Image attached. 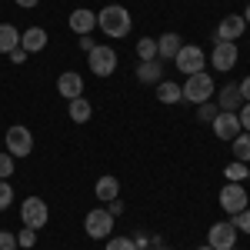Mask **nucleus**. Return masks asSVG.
<instances>
[{"label":"nucleus","mask_w":250,"mask_h":250,"mask_svg":"<svg viewBox=\"0 0 250 250\" xmlns=\"http://www.w3.org/2000/svg\"><path fill=\"white\" fill-rule=\"evenodd\" d=\"M57 94L63 97V100H77V97H83V77H80L77 70H63L57 77Z\"/></svg>","instance_id":"ddd939ff"},{"label":"nucleus","mask_w":250,"mask_h":250,"mask_svg":"<svg viewBox=\"0 0 250 250\" xmlns=\"http://www.w3.org/2000/svg\"><path fill=\"white\" fill-rule=\"evenodd\" d=\"M230 224L237 227V233H247V237H250V207H247V210H240V213H233Z\"/></svg>","instance_id":"393cba45"},{"label":"nucleus","mask_w":250,"mask_h":250,"mask_svg":"<svg viewBox=\"0 0 250 250\" xmlns=\"http://www.w3.org/2000/svg\"><path fill=\"white\" fill-rule=\"evenodd\" d=\"M80 47H83V50H94L97 43H94V40H90V34H83V37H80Z\"/></svg>","instance_id":"c9c22d12"},{"label":"nucleus","mask_w":250,"mask_h":250,"mask_svg":"<svg viewBox=\"0 0 250 250\" xmlns=\"http://www.w3.org/2000/svg\"><path fill=\"white\" fill-rule=\"evenodd\" d=\"M240 17H244V20H247V23H250V3H247V10H244V14H240Z\"/></svg>","instance_id":"58836bf2"},{"label":"nucleus","mask_w":250,"mask_h":250,"mask_svg":"<svg viewBox=\"0 0 250 250\" xmlns=\"http://www.w3.org/2000/svg\"><path fill=\"white\" fill-rule=\"evenodd\" d=\"M180 47H184V40L177 37V34H164V37L157 40V60H160V63H164V60H173Z\"/></svg>","instance_id":"dca6fc26"},{"label":"nucleus","mask_w":250,"mask_h":250,"mask_svg":"<svg viewBox=\"0 0 250 250\" xmlns=\"http://www.w3.org/2000/svg\"><path fill=\"white\" fill-rule=\"evenodd\" d=\"M237 117H240V127H244V130L250 134V100L244 104V107H240V110H237Z\"/></svg>","instance_id":"473e14b6"},{"label":"nucleus","mask_w":250,"mask_h":250,"mask_svg":"<svg viewBox=\"0 0 250 250\" xmlns=\"http://www.w3.org/2000/svg\"><path fill=\"white\" fill-rule=\"evenodd\" d=\"M173 63H177V70L180 74H200L204 67H207V54H204V47H197V43H184L180 50H177V57H173Z\"/></svg>","instance_id":"20e7f679"},{"label":"nucleus","mask_w":250,"mask_h":250,"mask_svg":"<svg viewBox=\"0 0 250 250\" xmlns=\"http://www.w3.org/2000/svg\"><path fill=\"white\" fill-rule=\"evenodd\" d=\"M240 130H244V127H240V117L230 114V110H220V114L213 117V137H220V140H233Z\"/></svg>","instance_id":"f8f14e48"},{"label":"nucleus","mask_w":250,"mask_h":250,"mask_svg":"<svg viewBox=\"0 0 250 250\" xmlns=\"http://www.w3.org/2000/svg\"><path fill=\"white\" fill-rule=\"evenodd\" d=\"M107 210L114 213V220H117V217H120V213H124V204H120V197H114V200L107 204Z\"/></svg>","instance_id":"72a5a7b5"},{"label":"nucleus","mask_w":250,"mask_h":250,"mask_svg":"<svg viewBox=\"0 0 250 250\" xmlns=\"http://www.w3.org/2000/svg\"><path fill=\"white\" fill-rule=\"evenodd\" d=\"M3 144H7V154L10 157H27L34 150V134H30L23 124H14V127L7 130V137H3Z\"/></svg>","instance_id":"0eeeda50"},{"label":"nucleus","mask_w":250,"mask_h":250,"mask_svg":"<svg viewBox=\"0 0 250 250\" xmlns=\"http://www.w3.org/2000/svg\"><path fill=\"white\" fill-rule=\"evenodd\" d=\"M34 244H37V233L30 230V227H23V230L17 233V247H23V250H27V247H34Z\"/></svg>","instance_id":"c85d7f7f"},{"label":"nucleus","mask_w":250,"mask_h":250,"mask_svg":"<svg viewBox=\"0 0 250 250\" xmlns=\"http://www.w3.org/2000/svg\"><path fill=\"white\" fill-rule=\"evenodd\" d=\"M230 250H237V247H230Z\"/></svg>","instance_id":"79ce46f5"},{"label":"nucleus","mask_w":250,"mask_h":250,"mask_svg":"<svg viewBox=\"0 0 250 250\" xmlns=\"http://www.w3.org/2000/svg\"><path fill=\"white\" fill-rule=\"evenodd\" d=\"M237 43H230V40H213V50H210V63L213 70H220V74H227V70H233V63H237Z\"/></svg>","instance_id":"1a4fd4ad"},{"label":"nucleus","mask_w":250,"mask_h":250,"mask_svg":"<svg viewBox=\"0 0 250 250\" xmlns=\"http://www.w3.org/2000/svg\"><path fill=\"white\" fill-rule=\"evenodd\" d=\"M20 47V30L14 23H0V54H14Z\"/></svg>","instance_id":"6ab92c4d"},{"label":"nucleus","mask_w":250,"mask_h":250,"mask_svg":"<svg viewBox=\"0 0 250 250\" xmlns=\"http://www.w3.org/2000/svg\"><path fill=\"white\" fill-rule=\"evenodd\" d=\"M10 173H14V157L3 150V154H0V180H7Z\"/></svg>","instance_id":"c756f323"},{"label":"nucleus","mask_w":250,"mask_h":250,"mask_svg":"<svg viewBox=\"0 0 250 250\" xmlns=\"http://www.w3.org/2000/svg\"><path fill=\"white\" fill-rule=\"evenodd\" d=\"M107 250H140V247H137V240H130V237H110L107 240Z\"/></svg>","instance_id":"bb28decb"},{"label":"nucleus","mask_w":250,"mask_h":250,"mask_svg":"<svg viewBox=\"0 0 250 250\" xmlns=\"http://www.w3.org/2000/svg\"><path fill=\"white\" fill-rule=\"evenodd\" d=\"M67 23H70V30H74L77 37H83V34H90V30L97 27V14H94V10H87V7H77V10L70 14Z\"/></svg>","instance_id":"4468645a"},{"label":"nucleus","mask_w":250,"mask_h":250,"mask_svg":"<svg viewBox=\"0 0 250 250\" xmlns=\"http://www.w3.org/2000/svg\"><path fill=\"white\" fill-rule=\"evenodd\" d=\"M244 30H247V20L240 17V14H227V17L217 23L213 40H230V43H237V40L244 37Z\"/></svg>","instance_id":"9b49d317"},{"label":"nucleus","mask_w":250,"mask_h":250,"mask_svg":"<svg viewBox=\"0 0 250 250\" xmlns=\"http://www.w3.org/2000/svg\"><path fill=\"white\" fill-rule=\"evenodd\" d=\"M154 250H170V247H164V244H157V247Z\"/></svg>","instance_id":"ea45409f"},{"label":"nucleus","mask_w":250,"mask_h":250,"mask_svg":"<svg viewBox=\"0 0 250 250\" xmlns=\"http://www.w3.org/2000/svg\"><path fill=\"white\" fill-rule=\"evenodd\" d=\"M240 100H244V97H240V87H237V83H227V87L220 90V100H217V107H220V110H230V114H237V110L244 107Z\"/></svg>","instance_id":"f3484780"},{"label":"nucleus","mask_w":250,"mask_h":250,"mask_svg":"<svg viewBox=\"0 0 250 250\" xmlns=\"http://www.w3.org/2000/svg\"><path fill=\"white\" fill-rule=\"evenodd\" d=\"M130 23H134V20H130V10L120 7V3H107V7L97 14V27L114 40L127 37V34H130Z\"/></svg>","instance_id":"f257e3e1"},{"label":"nucleus","mask_w":250,"mask_h":250,"mask_svg":"<svg viewBox=\"0 0 250 250\" xmlns=\"http://www.w3.org/2000/svg\"><path fill=\"white\" fill-rule=\"evenodd\" d=\"M230 144H233V157H237L240 164H250V134L247 130H240Z\"/></svg>","instance_id":"5701e85b"},{"label":"nucleus","mask_w":250,"mask_h":250,"mask_svg":"<svg viewBox=\"0 0 250 250\" xmlns=\"http://www.w3.org/2000/svg\"><path fill=\"white\" fill-rule=\"evenodd\" d=\"M220 114V107H217V100H207V104H200L197 107V117L200 120H207V124H213V117Z\"/></svg>","instance_id":"a878e982"},{"label":"nucleus","mask_w":250,"mask_h":250,"mask_svg":"<svg viewBox=\"0 0 250 250\" xmlns=\"http://www.w3.org/2000/svg\"><path fill=\"white\" fill-rule=\"evenodd\" d=\"M10 204H14V187L7 180H0V210H7Z\"/></svg>","instance_id":"cd10ccee"},{"label":"nucleus","mask_w":250,"mask_h":250,"mask_svg":"<svg viewBox=\"0 0 250 250\" xmlns=\"http://www.w3.org/2000/svg\"><path fill=\"white\" fill-rule=\"evenodd\" d=\"M227 177H230V180H244V177H247V164L233 160L230 167H227Z\"/></svg>","instance_id":"7c9ffc66"},{"label":"nucleus","mask_w":250,"mask_h":250,"mask_svg":"<svg viewBox=\"0 0 250 250\" xmlns=\"http://www.w3.org/2000/svg\"><path fill=\"white\" fill-rule=\"evenodd\" d=\"M94 193H97V200H104V204H110V200H114L117 193H120V180L107 173V177H100V180H97Z\"/></svg>","instance_id":"a211bd4d"},{"label":"nucleus","mask_w":250,"mask_h":250,"mask_svg":"<svg viewBox=\"0 0 250 250\" xmlns=\"http://www.w3.org/2000/svg\"><path fill=\"white\" fill-rule=\"evenodd\" d=\"M207 244H210L213 250H230V247H237V227H233L230 220L213 224L210 233H207Z\"/></svg>","instance_id":"9d476101"},{"label":"nucleus","mask_w":250,"mask_h":250,"mask_svg":"<svg viewBox=\"0 0 250 250\" xmlns=\"http://www.w3.org/2000/svg\"><path fill=\"white\" fill-rule=\"evenodd\" d=\"M23 57H27V50H20V47H17V50H14V54H10V60H14V63H20V60H23Z\"/></svg>","instance_id":"e433bc0d"},{"label":"nucleus","mask_w":250,"mask_h":250,"mask_svg":"<svg viewBox=\"0 0 250 250\" xmlns=\"http://www.w3.org/2000/svg\"><path fill=\"white\" fill-rule=\"evenodd\" d=\"M217 200H220V207L230 213V217H233V213H240V210H247V204H250L247 190H244V187H240L237 180L224 184V187H220V197H217Z\"/></svg>","instance_id":"6e6552de"},{"label":"nucleus","mask_w":250,"mask_h":250,"mask_svg":"<svg viewBox=\"0 0 250 250\" xmlns=\"http://www.w3.org/2000/svg\"><path fill=\"white\" fill-rule=\"evenodd\" d=\"M14 3H17V7H27V10H30V7H37L40 0H14Z\"/></svg>","instance_id":"4c0bfd02"},{"label":"nucleus","mask_w":250,"mask_h":250,"mask_svg":"<svg viewBox=\"0 0 250 250\" xmlns=\"http://www.w3.org/2000/svg\"><path fill=\"white\" fill-rule=\"evenodd\" d=\"M180 90H184V100H187V104H197V107H200V104H207L213 97V77L204 74V70H200V74H190L187 83H180Z\"/></svg>","instance_id":"f03ea898"},{"label":"nucleus","mask_w":250,"mask_h":250,"mask_svg":"<svg viewBox=\"0 0 250 250\" xmlns=\"http://www.w3.org/2000/svg\"><path fill=\"white\" fill-rule=\"evenodd\" d=\"M87 67L97 77H110L117 70V50L107 47V43H97L94 50H87Z\"/></svg>","instance_id":"7ed1b4c3"},{"label":"nucleus","mask_w":250,"mask_h":250,"mask_svg":"<svg viewBox=\"0 0 250 250\" xmlns=\"http://www.w3.org/2000/svg\"><path fill=\"white\" fill-rule=\"evenodd\" d=\"M43 47H47V30H43V27H27V30L20 34V50L40 54Z\"/></svg>","instance_id":"2eb2a0df"},{"label":"nucleus","mask_w":250,"mask_h":250,"mask_svg":"<svg viewBox=\"0 0 250 250\" xmlns=\"http://www.w3.org/2000/svg\"><path fill=\"white\" fill-rule=\"evenodd\" d=\"M197 250H213V247H210V244H207V247H197Z\"/></svg>","instance_id":"a19ab883"},{"label":"nucleus","mask_w":250,"mask_h":250,"mask_svg":"<svg viewBox=\"0 0 250 250\" xmlns=\"http://www.w3.org/2000/svg\"><path fill=\"white\" fill-rule=\"evenodd\" d=\"M20 220H23V227H30V230H40V227H47V220H50V210H47V204H43L40 197H27V200L20 204Z\"/></svg>","instance_id":"39448f33"},{"label":"nucleus","mask_w":250,"mask_h":250,"mask_svg":"<svg viewBox=\"0 0 250 250\" xmlns=\"http://www.w3.org/2000/svg\"><path fill=\"white\" fill-rule=\"evenodd\" d=\"M157 100H160V104H180V100H184L180 83H173V80H160V83H157Z\"/></svg>","instance_id":"412c9836"},{"label":"nucleus","mask_w":250,"mask_h":250,"mask_svg":"<svg viewBox=\"0 0 250 250\" xmlns=\"http://www.w3.org/2000/svg\"><path fill=\"white\" fill-rule=\"evenodd\" d=\"M160 74H164L160 60H140V67H137V80L140 83H160Z\"/></svg>","instance_id":"aec40b11"},{"label":"nucleus","mask_w":250,"mask_h":250,"mask_svg":"<svg viewBox=\"0 0 250 250\" xmlns=\"http://www.w3.org/2000/svg\"><path fill=\"white\" fill-rule=\"evenodd\" d=\"M0 250H17V233L0 230Z\"/></svg>","instance_id":"2f4dec72"},{"label":"nucleus","mask_w":250,"mask_h":250,"mask_svg":"<svg viewBox=\"0 0 250 250\" xmlns=\"http://www.w3.org/2000/svg\"><path fill=\"white\" fill-rule=\"evenodd\" d=\"M237 87H240V97H244V104H247V100H250V74H247L244 80H240Z\"/></svg>","instance_id":"f704fd0d"},{"label":"nucleus","mask_w":250,"mask_h":250,"mask_svg":"<svg viewBox=\"0 0 250 250\" xmlns=\"http://www.w3.org/2000/svg\"><path fill=\"white\" fill-rule=\"evenodd\" d=\"M67 114H70V120H74V124H87V120H90V114H94V107H90V100H87V97H77V100H70Z\"/></svg>","instance_id":"4be33fe9"},{"label":"nucleus","mask_w":250,"mask_h":250,"mask_svg":"<svg viewBox=\"0 0 250 250\" xmlns=\"http://www.w3.org/2000/svg\"><path fill=\"white\" fill-rule=\"evenodd\" d=\"M137 57L140 60H157V40L154 37H140L137 40Z\"/></svg>","instance_id":"b1692460"},{"label":"nucleus","mask_w":250,"mask_h":250,"mask_svg":"<svg viewBox=\"0 0 250 250\" xmlns=\"http://www.w3.org/2000/svg\"><path fill=\"white\" fill-rule=\"evenodd\" d=\"M83 230L94 240H104L107 233H114V213L107 210V207H94V210L87 213V220H83Z\"/></svg>","instance_id":"423d86ee"}]
</instances>
